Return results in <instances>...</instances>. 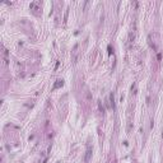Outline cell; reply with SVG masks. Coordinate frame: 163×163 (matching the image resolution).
<instances>
[{"mask_svg": "<svg viewBox=\"0 0 163 163\" xmlns=\"http://www.w3.org/2000/svg\"><path fill=\"white\" fill-rule=\"evenodd\" d=\"M62 84H64V80H62V79H57V80H56V83L54 84V89L59 88V87H62Z\"/></svg>", "mask_w": 163, "mask_h": 163, "instance_id": "obj_4", "label": "cell"}, {"mask_svg": "<svg viewBox=\"0 0 163 163\" xmlns=\"http://www.w3.org/2000/svg\"><path fill=\"white\" fill-rule=\"evenodd\" d=\"M162 138H163V134H162Z\"/></svg>", "mask_w": 163, "mask_h": 163, "instance_id": "obj_7", "label": "cell"}, {"mask_svg": "<svg viewBox=\"0 0 163 163\" xmlns=\"http://www.w3.org/2000/svg\"><path fill=\"white\" fill-rule=\"evenodd\" d=\"M3 57H4V65L9 64V59H8V50H4L3 51Z\"/></svg>", "mask_w": 163, "mask_h": 163, "instance_id": "obj_3", "label": "cell"}, {"mask_svg": "<svg viewBox=\"0 0 163 163\" xmlns=\"http://www.w3.org/2000/svg\"><path fill=\"white\" fill-rule=\"evenodd\" d=\"M90 157H92V147H88L86 152V157H84V163H88L90 161Z\"/></svg>", "mask_w": 163, "mask_h": 163, "instance_id": "obj_2", "label": "cell"}, {"mask_svg": "<svg viewBox=\"0 0 163 163\" xmlns=\"http://www.w3.org/2000/svg\"><path fill=\"white\" fill-rule=\"evenodd\" d=\"M112 52H114V51H111V46H108V54H110V55H111V54H112Z\"/></svg>", "mask_w": 163, "mask_h": 163, "instance_id": "obj_6", "label": "cell"}, {"mask_svg": "<svg viewBox=\"0 0 163 163\" xmlns=\"http://www.w3.org/2000/svg\"><path fill=\"white\" fill-rule=\"evenodd\" d=\"M86 98H87V101H90V99H92V94H90L89 90H87V92H86Z\"/></svg>", "mask_w": 163, "mask_h": 163, "instance_id": "obj_5", "label": "cell"}, {"mask_svg": "<svg viewBox=\"0 0 163 163\" xmlns=\"http://www.w3.org/2000/svg\"><path fill=\"white\" fill-rule=\"evenodd\" d=\"M78 47H79V45H75L74 49H73V62H74V64H77V62H78V56H79Z\"/></svg>", "mask_w": 163, "mask_h": 163, "instance_id": "obj_1", "label": "cell"}]
</instances>
